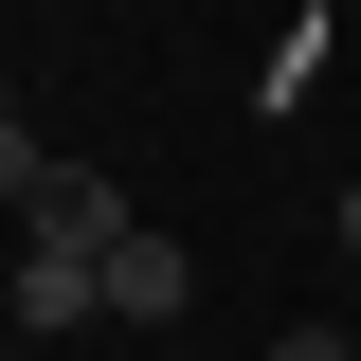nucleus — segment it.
<instances>
[{
	"label": "nucleus",
	"instance_id": "f257e3e1",
	"mask_svg": "<svg viewBox=\"0 0 361 361\" xmlns=\"http://www.w3.org/2000/svg\"><path fill=\"white\" fill-rule=\"evenodd\" d=\"M90 271H109V325H180V307H199V253H180L163 217H127Z\"/></svg>",
	"mask_w": 361,
	"mask_h": 361
},
{
	"label": "nucleus",
	"instance_id": "f03ea898",
	"mask_svg": "<svg viewBox=\"0 0 361 361\" xmlns=\"http://www.w3.org/2000/svg\"><path fill=\"white\" fill-rule=\"evenodd\" d=\"M18 217H37V253H109V235H127V180H109V163H54Z\"/></svg>",
	"mask_w": 361,
	"mask_h": 361
},
{
	"label": "nucleus",
	"instance_id": "7ed1b4c3",
	"mask_svg": "<svg viewBox=\"0 0 361 361\" xmlns=\"http://www.w3.org/2000/svg\"><path fill=\"white\" fill-rule=\"evenodd\" d=\"M0 325H109V271H90V253H18Z\"/></svg>",
	"mask_w": 361,
	"mask_h": 361
},
{
	"label": "nucleus",
	"instance_id": "20e7f679",
	"mask_svg": "<svg viewBox=\"0 0 361 361\" xmlns=\"http://www.w3.org/2000/svg\"><path fill=\"white\" fill-rule=\"evenodd\" d=\"M54 180V145H37V109H18V90H0V217H18V199H37Z\"/></svg>",
	"mask_w": 361,
	"mask_h": 361
},
{
	"label": "nucleus",
	"instance_id": "39448f33",
	"mask_svg": "<svg viewBox=\"0 0 361 361\" xmlns=\"http://www.w3.org/2000/svg\"><path fill=\"white\" fill-rule=\"evenodd\" d=\"M271 361H361V343H343V325H289V343H271Z\"/></svg>",
	"mask_w": 361,
	"mask_h": 361
},
{
	"label": "nucleus",
	"instance_id": "423d86ee",
	"mask_svg": "<svg viewBox=\"0 0 361 361\" xmlns=\"http://www.w3.org/2000/svg\"><path fill=\"white\" fill-rule=\"evenodd\" d=\"M343 253H361V180H343Z\"/></svg>",
	"mask_w": 361,
	"mask_h": 361
}]
</instances>
